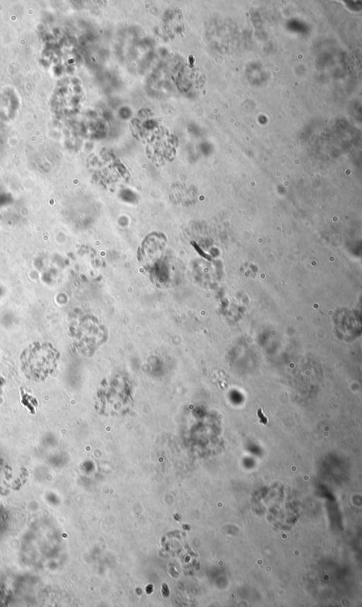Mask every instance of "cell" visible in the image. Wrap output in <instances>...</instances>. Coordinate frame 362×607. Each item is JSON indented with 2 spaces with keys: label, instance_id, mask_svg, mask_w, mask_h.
<instances>
[{
  "label": "cell",
  "instance_id": "cell-2",
  "mask_svg": "<svg viewBox=\"0 0 362 607\" xmlns=\"http://www.w3.org/2000/svg\"><path fill=\"white\" fill-rule=\"evenodd\" d=\"M27 476L24 469L13 470L6 463H0V484H4L5 489H18L26 480Z\"/></svg>",
  "mask_w": 362,
  "mask_h": 607
},
{
  "label": "cell",
  "instance_id": "cell-1",
  "mask_svg": "<svg viewBox=\"0 0 362 607\" xmlns=\"http://www.w3.org/2000/svg\"><path fill=\"white\" fill-rule=\"evenodd\" d=\"M59 358L58 351L51 344L33 343L20 356L21 371L30 380L44 381L57 368Z\"/></svg>",
  "mask_w": 362,
  "mask_h": 607
}]
</instances>
